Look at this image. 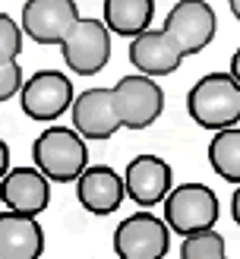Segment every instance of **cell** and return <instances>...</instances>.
<instances>
[{"mask_svg": "<svg viewBox=\"0 0 240 259\" xmlns=\"http://www.w3.org/2000/svg\"><path fill=\"white\" fill-rule=\"evenodd\" d=\"M85 142L88 139H82L73 126L51 123L32 142L35 167H41L51 184H76V177L88 167V146Z\"/></svg>", "mask_w": 240, "mask_h": 259, "instance_id": "obj_1", "label": "cell"}, {"mask_svg": "<svg viewBox=\"0 0 240 259\" xmlns=\"http://www.w3.org/2000/svg\"><path fill=\"white\" fill-rule=\"evenodd\" d=\"M186 114L202 130H224L240 123V82L227 73H209L189 89Z\"/></svg>", "mask_w": 240, "mask_h": 259, "instance_id": "obj_2", "label": "cell"}, {"mask_svg": "<svg viewBox=\"0 0 240 259\" xmlns=\"http://www.w3.org/2000/svg\"><path fill=\"white\" fill-rule=\"evenodd\" d=\"M164 222L174 234L189 237L199 234V231H209L218 222V196L212 193V187L206 184H180L168 193V199L161 202Z\"/></svg>", "mask_w": 240, "mask_h": 259, "instance_id": "obj_3", "label": "cell"}, {"mask_svg": "<svg viewBox=\"0 0 240 259\" xmlns=\"http://www.w3.org/2000/svg\"><path fill=\"white\" fill-rule=\"evenodd\" d=\"M171 234L164 215H152L149 209L133 212L114 231V256L117 259H164L171 247Z\"/></svg>", "mask_w": 240, "mask_h": 259, "instance_id": "obj_4", "label": "cell"}, {"mask_svg": "<svg viewBox=\"0 0 240 259\" xmlns=\"http://www.w3.org/2000/svg\"><path fill=\"white\" fill-rule=\"evenodd\" d=\"M76 101L73 79L60 70H38L32 79H25L19 92L22 114L38 123H54L63 111H70Z\"/></svg>", "mask_w": 240, "mask_h": 259, "instance_id": "obj_5", "label": "cell"}, {"mask_svg": "<svg viewBox=\"0 0 240 259\" xmlns=\"http://www.w3.org/2000/svg\"><path fill=\"white\" fill-rule=\"evenodd\" d=\"M63 60L76 76H98L111 60V29L105 19L85 16L63 38Z\"/></svg>", "mask_w": 240, "mask_h": 259, "instance_id": "obj_6", "label": "cell"}, {"mask_svg": "<svg viewBox=\"0 0 240 259\" xmlns=\"http://www.w3.org/2000/svg\"><path fill=\"white\" fill-rule=\"evenodd\" d=\"M161 29L180 45L183 57H193L212 45L215 32H218V16L206 0H177L168 10Z\"/></svg>", "mask_w": 240, "mask_h": 259, "instance_id": "obj_7", "label": "cell"}, {"mask_svg": "<svg viewBox=\"0 0 240 259\" xmlns=\"http://www.w3.org/2000/svg\"><path fill=\"white\" fill-rule=\"evenodd\" d=\"M111 89H114V98H117L123 130H146L161 117L164 92H161L158 79H152L146 73H133V76L117 79Z\"/></svg>", "mask_w": 240, "mask_h": 259, "instance_id": "obj_8", "label": "cell"}, {"mask_svg": "<svg viewBox=\"0 0 240 259\" xmlns=\"http://www.w3.org/2000/svg\"><path fill=\"white\" fill-rule=\"evenodd\" d=\"M70 114H73V130L82 139H92V142L111 139L117 130H123L114 89H105V85H95V89L79 92L76 101H73V108H70Z\"/></svg>", "mask_w": 240, "mask_h": 259, "instance_id": "obj_9", "label": "cell"}, {"mask_svg": "<svg viewBox=\"0 0 240 259\" xmlns=\"http://www.w3.org/2000/svg\"><path fill=\"white\" fill-rule=\"evenodd\" d=\"M76 0H25L22 4V32L35 45H63V38L79 22Z\"/></svg>", "mask_w": 240, "mask_h": 259, "instance_id": "obj_10", "label": "cell"}, {"mask_svg": "<svg viewBox=\"0 0 240 259\" xmlns=\"http://www.w3.org/2000/svg\"><path fill=\"white\" fill-rule=\"evenodd\" d=\"M123 180H126V199H133L142 209L161 205L174 190V171L161 155H136L126 164Z\"/></svg>", "mask_w": 240, "mask_h": 259, "instance_id": "obj_11", "label": "cell"}, {"mask_svg": "<svg viewBox=\"0 0 240 259\" xmlns=\"http://www.w3.org/2000/svg\"><path fill=\"white\" fill-rule=\"evenodd\" d=\"M0 202L13 212L25 215H41L51 205V180L41 167L19 164L10 167L7 177L0 180Z\"/></svg>", "mask_w": 240, "mask_h": 259, "instance_id": "obj_12", "label": "cell"}, {"mask_svg": "<svg viewBox=\"0 0 240 259\" xmlns=\"http://www.w3.org/2000/svg\"><path fill=\"white\" fill-rule=\"evenodd\" d=\"M130 63L136 67V73H146L152 79L171 76L180 70L183 63V51L164 29H146L142 35L130 38V51H126Z\"/></svg>", "mask_w": 240, "mask_h": 259, "instance_id": "obj_13", "label": "cell"}, {"mask_svg": "<svg viewBox=\"0 0 240 259\" xmlns=\"http://www.w3.org/2000/svg\"><path fill=\"white\" fill-rule=\"evenodd\" d=\"M76 199L92 215H111L126 199V180L111 164H88L76 177Z\"/></svg>", "mask_w": 240, "mask_h": 259, "instance_id": "obj_14", "label": "cell"}, {"mask_svg": "<svg viewBox=\"0 0 240 259\" xmlns=\"http://www.w3.org/2000/svg\"><path fill=\"white\" fill-rule=\"evenodd\" d=\"M44 253V228L38 215L0 212V259H38Z\"/></svg>", "mask_w": 240, "mask_h": 259, "instance_id": "obj_15", "label": "cell"}, {"mask_svg": "<svg viewBox=\"0 0 240 259\" xmlns=\"http://www.w3.org/2000/svg\"><path fill=\"white\" fill-rule=\"evenodd\" d=\"M101 19L114 35L123 38H136L146 29H152L155 19V0H105L101 7Z\"/></svg>", "mask_w": 240, "mask_h": 259, "instance_id": "obj_16", "label": "cell"}, {"mask_svg": "<svg viewBox=\"0 0 240 259\" xmlns=\"http://www.w3.org/2000/svg\"><path fill=\"white\" fill-rule=\"evenodd\" d=\"M209 164L227 184H240V126L215 130L209 142Z\"/></svg>", "mask_w": 240, "mask_h": 259, "instance_id": "obj_17", "label": "cell"}, {"mask_svg": "<svg viewBox=\"0 0 240 259\" xmlns=\"http://www.w3.org/2000/svg\"><path fill=\"white\" fill-rule=\"evenodd\" d=\"M227 256V243L215 228L189 234L180 243V259H224Z\"/></svg>", "mask_w": 240, "mask_h": 259, "instance_id": "obj_18", "label": "cell"}, {"mask_svg": "<svg viewBox=\"0 0 240 259\" xmlns=\"http://www.w3.org/2000/svg\"><path fill=\"white\" fill-rule=\"evenodd\" d=\"M22 22L10 13H0V60H16L22 54Z\"/></svg>", "mask_w": 240, "mask_h": 259, "instance_id": "obj_19", "label": "cell"}, {"mask_svg": "<svg viewBox=\"0 0 240 259\" xmlns=\"http://www.w3.org/2000/svg\"><path fill=\"white\" fill-rule=\"evenodd\" d=\"M25 85L22 67L16 60H0V101H10L13 95H19Z\"/></svg>", "mask_w": 240, "mask_h": 259, "instance_id": "obj_20", "label": "cell"}, {"mask_svg": "<svg viewBox=\"0 0 240 259\" xmlns=\"http://www.w3.org/2000/svg\"><path fill=\"white\" fill-rule=\"evenodd\" d=\"M7 171H10V146H7V139L0 136V180L7 177Z\"/></svg>", "mask_w": 240, "mask_h": 259, "instance_id": "obj_21", "label": "cell"}, {"mask_svg": "<svg viewBox=\"0 0 240 259\" xmlns=\"http://www.w3.org/2000/svg\"><path fill=\"white\" fill-rule=\"evenodd\" d=\"M231 215H234V222H237V228H240V184H237L234 196H231Z\"/></svg>", "mask_w": 240, "mask_h": 259, "instance_id": "obj_22", "label": "cell"}, {"mask_svg": "<svg viewBox=\"0 0 240 259\" xmlns=\"http://www.w3.org/2000/svg\"><path fill=\"white\" fill-rule=\"evenodd\" d=\"M231 76H234V79L240 82V48L234 51V57H231Z\"/></svg>", "mask_w": 240, "mask_h": 259, "instance_id": "obj_23", "label": "cell"}, {"mask_svg": "<svg viewBox=\"0 0 240 259\" xmlns=\"http://www.w3.org/2000/svg\"><path fill=\"white\" fill-rule=\"evenodd\" d=\"M227 7H231V13H234V19L240 22V0H227Z\"/></svg>", "mask_w": 240, "mask_h": 259, "instance_id": "obj_24", "label": "cell"}, {"mask_svg": "<svg viewBox=\"0 0 240 259\" xmlns=\"http://www.w3.org/2000/svg\"><path fill=\"white\" fill-rule=\"evenodd\" d=\"M224 259H227V256H224Z\"/></svg>", "mask_w": 240, "mask_h": 259, "instance_id": "obj_25", "label": "cell"}]
</instances>
